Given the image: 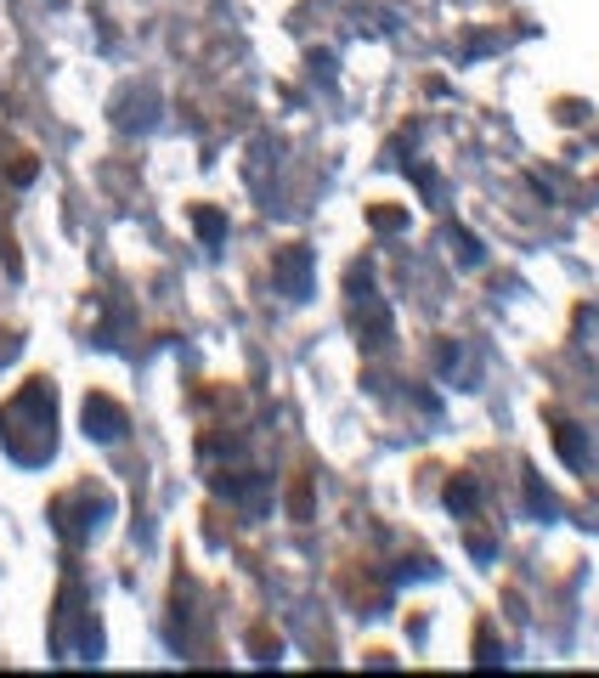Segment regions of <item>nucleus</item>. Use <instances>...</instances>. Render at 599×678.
I'll return each instance as SVG.
<instances>
[{
  "label": "nucleus",
  "mask_w": 599,
  "mask_h": 678,
  "mask_svg": "<svg viewBox=\"0 0 599 678\" xmlns=\"http://www.w3.org/2000/svg\"><path fill=\"white\" fill-rule=\"evenodd\" d=\"M85 424H97V436H102V441H114L125 419H119V407L107 402V396H91V402H85Z\"/></svg>",
  "instance_id": "obj_1"
}]
</instances>
